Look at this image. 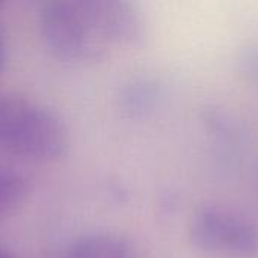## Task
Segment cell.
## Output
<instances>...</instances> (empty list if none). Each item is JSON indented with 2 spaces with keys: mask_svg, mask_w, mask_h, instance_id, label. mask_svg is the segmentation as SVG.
Here are the masks:
<instances>
[{
  "mask_svg": "<svg viewBox=\"0 0 258 258\" xmlns=\"http://www.w3.org/2000/svg\"><path fill=\"white\" fill-rule=\"evenodd\" d=\"M63 258H136L132 245L115 234L85 236L65 252Z\"/></svg>",
  "mask_w": 258,
  "mask_h": 258,
  "instance_id": "277c9868",
  "label": "cell"
},
{
  "mask_svg": "<svg viewBox=\"0 0 258 258\" xmlns=\"http://www.w3.org/2000/svg\"><path fill=\"white\" fill-rule=\"evenodd\" d=\"M5 60H6V45H5L3 33H2V30H0V73H2V70H3Z\"/></svg>",
  "mask_w": 258,
  "mask_h": 258,
  "instance_id": "8992f818",
  "label": "cell"
},
{
  "mask_svg": "<svg viewBox=\"0 0 258 258\" xmlns=\"http://www.w3.org/2000/svg\"><path fill=\"white\" fill-rule=\"evenodd\" d=\"M195 242L209 251L249 255L258 251V233L254 227L230 212L203 209L194 222Z\"/></svg>",
  "mask_w": 258,
  "mask_h": 258,
  "instance_id": "3957f363",
  "label": "cell"
},
{
  "mask_svg": "<svg viewBox=\"0 0 258 258\" xmlns=\"http://www.w3.org/2000/svg\"><path fill=\"white\" fill-rule=\"evenodd\" d=\"M39 24L48 50L73 62L100 59L142 38L138 12L119 0L47 2L41 8Z\"/></svg>",
  "mask_w": 258,
  "mask_h": 258,
  "instance_id": "6da1fadb",
  "label": "cell"
},
{
  "mask_svg": "<svg viewBox=\"0 0 258 258\" xmlns=\"http://www.w3.org/2000/svg\"><path fill=\"white\" fill-rule=\"evenodd\" d=\"M68 145L62 119L29 98L0 94V151L21 159L50 162Z\"/></svg>",
  "mask_w": 258,
  "mask_h": 258,
  "instance_id": "7a4b0ae2",
  "label": "cell"
},
{
  "mask_svg": "<svg viewBox=\"0 0 258 258\" xmlns=\"http://www.w3.org/2000/svg\"><path fill=\"white\" fill-rule=\"evenodd\" d=\"M0 258H12L8 252H5L3 249H0Z\"/></svg>",
  "mask_w": 258,
  "mask_h": 258,
  "instance_id": "52a82bcc",
  "label": "cell"
},
{
  "mask_svg": "<svg viewBox=\"0 0 258 258\" xmlns=\"http://www.w3.org/2000/svg\"><path fill=\"white\" fill-rule=\"evenodd\" d=\"M24 195V178L8 168H0V219L9 215L23 201Z\"/></svg>",
  "mask_w": 258,
  "mask_h": 258,
  "instance_id": "5b68a950",
  "label": "cell"
}]
</instances>
